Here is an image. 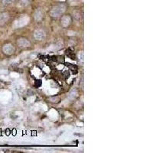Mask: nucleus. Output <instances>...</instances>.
I'll return each mask as SVG.
<instances>
[{
    "label": "nucleus",
    "mask_w": 153,
    "mask_h": 153,
    "mask_svg": "<svg viewBox=\"0 0 153 153\" xmlns=\"http://www.w3.org/2000/svg\"><path fill=\"white\" fill-rule=\"evenodd\" d=\"M57 61H58L59 63H61L62 61V63H64V58L63 56H59V57H57Z\"/></svg>",
    "instance_id": "7ed1b4c3"
},
{
    "label": "nucleus",
    "mask_w": 153,
    "mask_h": 153,
    "mask_svg": "<svg viewBox=\"0 0 153 153\" xmlns=\"http://www.w3.org/2000/svg\"><path fill=\"white\" fill-rule=\"evenodd\" d=\"M66 54L68 55V57H69L70 58H71L72 60H76V57L74 54V51L71 48H68L66 51Z\"/></svg>",
    "instance_id": "f257e3e1"
},
{
    "label": "nucleus",
    "mask_w": 153,
    "mask_h": 153,
    "mask_svg": "<svg viewBox=\"0 0 153 153\" xmlns=\"http://www.w3.org/2000/svg\"><path fill=\"white\" fill-rule=\"evenodd\" d=\"M66 65L68 67L70 70L73 72V74H77V68L76 65H74V64H71L70 63H66Z\"/></svg>",
    "instance_id": "f03ea898"
},
{
    "label": "nucleus",
    "mask_w": 153,
    "mask_h": 153,
    "mask_svg": "<svg viewBox=\"0 0 153 153\" xmlns=\"http://www.w3.org/2000/svg\"><path fill=\"white\" fill-rule=\"evenodd\" d=\"M36 87H39V86H41V80H36Z\"/></svg>",
    "instance_id": "39448f33"
},
{
    "label": "nucleus",
    "mask_w": 153,
    "mask_h": 153,
    "mask_svg": "<svg viewBox=\"0 0 153 153\" xmlns=\"http://www.w3.org/2000/svg\"><path fill=\"white\" fill-rule=\"evenodd\" d=\"M3 4H9L10 2H12L13 0H2Z\"/></svg>",
    "instance_id": "20e7f679"
}]
</instances>
